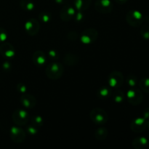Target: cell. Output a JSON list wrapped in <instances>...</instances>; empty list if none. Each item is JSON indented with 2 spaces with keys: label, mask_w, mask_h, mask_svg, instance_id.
<instances>
[{
  "label": "cell",
  "mask_w": 149,
  "mask_h": 149,
  "mask_svg": "<svg viewBox=\"0 0 149 149\" xmlns=\"http://www.w3.org/2000/svg\"><path fill=\"white\" fill-rule=\"evenodd\" d=\"M46 75L49 79H59L63 74V67L59 62H52L45 69Z\"/></svg>",
  "instance_id": "obj_1"
},
{
  "label": "cell",
  "mask_w": 149,
  "mask_h": 149,
  "mask_svg": "<svg viewBox=\"0 0 149 149\" xmlns=\"http://www.w3.org/2000/svg\"><path fill=\"white\" fill-rule=\"evenodd\" d=\"M90 119L96 125H102L106 123L109 119V116L106 111L100 108H95L90 112Z\"/></svg>",
  "instance_id": "obj_2"
},
{
  "label": "cell",
  "mask_w": 149,
  "mask_h": 149,
  "mask_svg": "<svg viewBox=\"0 0 149 149\" xmlns=\"http://www.w3.org/2000/svg\"><path fill=\"white\" fill-rule=\"evenodd\" d=\"M126 20L130 26L132 27H138L141 26L145 20V17L142 13L137 10H130L126 15Z\"/></svg>",
  "instance_id": "obj_3"
},
{
  "label": "cell",
  "mask_w": 149,
  "mask_h": 149,
  "mask_svg": "<svg viewBox=\"0 0 149 149\" xmlns=\"http://www.w3.org/2000/svg\"><path fill=\"white\" fill-rule=\"evenodd\" d=\"M127 100L132 106H138L142 103L143 100L142 92L139 89H132L130 90L127 93Z\"/></svg>",
  "instance_id": "obj_4"
},
{
  "label": "cell",
  "mask_w": 149,
  "mask_h": 149,
  "mask_svg": "<svg viewBox=\"0 0 149 149\" xmlns=\"http://www.w3.org/2000/svg\"><path fill=\"white\" fill-rule=\"evenodd\" d=\"M13 120L18 126L26 125L29 121V113L24 109H17L13 113Z\"/></svg>",
  "instance_id": "obj_5"
},
{
  "label": "cell",
  "mask_w": 149,
  "mask_h": 149,
  "mask_svg": "<svg viewBox=\"0 0 149 149\" xmlns=\"http://www.w3.org/2000/svg\"><path fill=\"white\" fill-rule=\"evenodd\" d=\"M97 31L94 29H87L81 33L80 39L84 45H90L97 39Z\"/></svg>",
  "instance_id": "obj_6"
},
{
  "label": "cell",
  "mask_w": 149,
  "mask_h": 149,
  "mask_svg": "<svg viewBox=\"0 0 149 149\" xmlns=\"http://www.w3.org/2000/svg\"><path fill=\"white\" fill-rule=\"evenodd\" d=\"M10 138L13 142L20 143L26 139V133L23 129L19 127L14 126L10 129Z\"/></svg>",
  "instance_id": "obj_7"
},
{
  "label": "cell",
  "mask_w": 149,
  "mask_h": 149,
  "mask_svg": "<svg viewBox=\"0 0 149 149\" xmlns=\"http://www.w3.org/2000/svg\"><path fill=\"white\" fill-rule=\"evenodd\" d=\"M124 83V77L119 71H113L109 77V84L112 87H122Z\"/></svg>",
  "instance_id": "obj_8"
},
{
  "label": "cell",
  "mask_w": 149,
  "mask_h": 149,
  "mask_svg": "<svg viewBox=\"0 0 149 149\" xmlns=\"http://www.w3.org/2000/svg\"><path fill=\"white\" fill-rule=\"evenodd\" d=\"M96 10L100 13L108 14L113 9V4L110 0H98L95 4Z\"/></svg>",
  "instance_id": "obj_9"
},
{
  "label": "cell",
  "mask_w": 149,
  "mask_h": 149,
  "mask_svg": "<svg viewBox=\"0 0 149 149\" xmlns=\"http://www.w3.org/2000/svg\"><path fill=\"white\" fill-rule=\"evenodd\" d=\"M39 27H40V25H39V21L35 18H31L28 20L25 25L26 33L29 36L36 35L39 31Z\"/></svg>",
  "instance_id": "obj_10"
},
{
  "label": "cell",
  "mask_w": 149,
  "mask_h": 149,
  "mask_svg": "<svg viewBox=\"0 0 149 149\" xmlns=\"http://www.w3.org/2000/svg\"><path fill=\"white\" fill-rule=\"evenodd\" d=\"M130 128L135 132H142L147 128V120L144 118H138L131 122Z\"/></svg>",
  "instance_id": "obj_11"
},
{
  "label": "cell",
  "mask_w": 149,
  "mask_h": 149,
  "mask_svg": "<svg viewBox=\"0 0 149 149\" xmlns=\"http://www.w3.org/2000/svg\"><path fill=\"white\" fill-rule=\"evenodd\" d=\"M15 49L10 43H3L0 45V54L5 58H12L15 55Z\"/></svg>",
  "instance_id": "obj_12"
},
{
  "label": "cell",
  "mask_w": 149,
  "mask_h": 149,
  "mask_svg": "<svg viewBox=\"0 0 149 149\" xmlns=\"http://www.w3.org/2000/svg\"><path fill=\"white\" fill-rule=\"evenodd\" d=\"M60 15L63 21H70L75 15V7L71 5L64 6L60 13Z\"/></svg>",
  "instance_id": "obj_13"
},
{
  "label": "cell",
  "mask_w": 149,
  "mask_h": 149,
  "mask_svg": "<svg viewBox=\"0 0 149 149\" xmlns=\"http://www.w3.org/2000/svg\"><path fill=\"white\" fill-rule=\"evenodd\" d=\"M20 102L23 106L26 109H31L35 107L36 105V100L31 95H25L20 97Z\"/></svg>",
  "instance_id": "obj_14"
},
{
  "label": "cell",
  "mask_w": 149,
  "mask_h": 149,
  "mask_svg": "<svg viewBox=\"0 0 149 149\" xmlns=\"http://www.w3.org/2000/svg\"><path fill=\"white\" fill-rule=\"evenodd\" d=\"M32 59H33V63L39 67L43 66L46 62V55L42 51L37 50L33 53Z\"/></svg>",
  "instance_id": "obj_15"
},
{
  "label": "cell",
  "mask_w": 149,
  "mask_h": 149,
  "mask_svg": "<svg viewBox=\"0 0 149 149\" xmlns=\"http://www.w3.org/2000/svg\"><path fill=\"white\" fill-rule=\"evenodd\" d=\"M91 0H74V7L77 10L83 11L88 9Z\"/></svg>",
  "instance_id": "obj_16"
},
{
  "label": "cell",
  "mask_w": 149,
  "mask_h": 149,
  "mask_svg": "<svg viewBox=\"0 0 149 149\" xmlns=\"http://www.w3.org/2000/svg\"><path fill=\"white\" fill-rule=\"evenodd\" d=\"M147 143H148V140L145 137H138L132 141V146L134 148L137 149L144 148L147 145Z\"/></svg>",
  "instance_id": "obj_17"
},
{
  "label": "cell",
  "mask_w": 149,
  "mask_h": 149,
  "mask_svg": "<svg viewBox=\"0 0 149 149\" xmlns=\"http://www.w3.org/2000/svg\"><path fill=\"white\" fill-rule=\"evenodd\" d=\"M79 58L77 55H74L73 54H68L65 56L64 58L63 61L67 65H70V66H72V65H76V64L78 63Z\"/></svg>",
  "instance_id": "obj_18"
},
{
  "label": "cell",
  "mask_w": 149,
  "mask_h": 149,
  "mask_svg": "<svg viewBox=\"0 0 149 149\" xmlns=\"http://www.w3.org/2000/svg\"><path fill=\"white\" fill-rule=\"evenodd\" d=\"M108 135V130L104 127H100L99 129H97L95 131V136L97 138V140H100V141H103V140L106 139V137Z\"/></svg>",
  "instance_id": "obj_19"
},
{
  "label": "cell",
  "mask_w": 149,
  "mask_h": 149,
  "mask_svg": "<svg viewBox=\"0 0 149 149\" xmlns=\"http://www.w3.org/2000/svg\"><path fill=\"white\" fill-rule=\"evenodd\" d=\"M111 89L109 87H103L97 91V95L100 98H107L111 95Z\"/></svg>",
  "instance_id": "obj_20"
},
{
  "label": "cell",
  "mask_w": 149,
  "mask_h": 149,
  "mask_svg": "<svg viewBox=\"0 0 149 149\" xmlns=\"http://www.w3.org/2000/svg\"><path fill=\"white\" fill-rule=\"evenodd\" d=\"M20 7L24 10H33L34 8V3L31 1L30 0H22L20 1Z\"/></svg>",
  "instance_id": "obj_21"
},
{
  "label": "cell",
  "mask_w": 149,
  "mask_h": 149,
  "mask_svg": "<svg viewBox=\"0 0 149 149\" xmlns=\"http://www.w3.org/2000/svg\"><path fill=\"white\" fill-rule=\"evenodd\" d=\"M139 87L143 91L149 93V78H143L141 79L139 81Z\"/></svg>",
  "instance_id": "obj_22"
},
{
  "label": "cell",
  "mask_w": 149,
  "mask_h": 149,
  "mask_svg": "<svg viewBox=\"0 0 149 149\" xmlns=\"http://www.w3.org/2000/svg\"><path fill=\"white\" fill-rule=\"evenodd\" d=\"M113 100L118 103H122L123 100H125V94L123 93V92L120 91V90H118L116 93H114V95H113Z\"/></svg>",
  "instance_id": "obj_23"
},
{
  "label": "cell",
  "mask_w": 149,
  "mask_h": 149,
  "mask_svg": "<svg viewBox=\"0 0 149 149\" xmlns=\"http://www.w3.org/2000/svg\"><path fill=\"white\" fill-rule=\"evenodd\" d=\"M127 83L130 87H135L137 84H138V79L133 74H130L127 77Z\"/></svg>",
  "instance_id": "obj_24"
},
{
  "label": "cell",
  "mask_w": 149,
  "mask_h": 149,
  "mask_svg": "<svg viewBox=\"0 0 149 149\" xmlns=\"http://www.w3.org/2000/svg\"><path fill=\"white\" fill-rule=\"evenodd\" d=\"M141 35L144 39L149 40V26L144 25L141 29Z\"/></svg>",
  "instance_id": "obj_25"
},
{
  "label": "cell",
  "mask_w": 149,
  "mask_h": 149,
  "mask_svg": "<svg viewBox=\"0 0 149 149\" xmlns=\"http://www.w3.org/2000/svg\"><path fill=\"white\" fill-rule=\"evenodd\" d=\"M39 18L42 21L45 22V23H47L52 18V16H51V14L49 13H46V12H43V13H40L39 15Z\"/></svg>",
  "instance_id": "obj_26"
},
{
  "label": "cell",
  "mask_w": 149,
  "mask_h": 149,
  "mask_svg": "<svg viewBox=\"0 0 149 149\" xmlns=\"http://www.w3.org/2000/svg\"><path fill=\"white\" fill-rule=\"evenodd\" d=\"M43 119L39 116H36L32 118V125L36 126V127H39L42 126L43 125Z\"/></svg>",
  "instance_id": "obj_27"
},
{
  "label": "cell",
  "mask_w": 149,
  "mask_h": 149,
  "mask_svg": "<svg viewBox=\"0 0 149 149\" xmlns=\"http://www.w3.org/2000/svg\"><path fill=\"white\" fill-rule=\"evenodd\" d=\"M7 38V32L3 28L0 27V43L4 42Z\"/></svg>",
  "instance_id": "obj_28"
},
{
  "label": "cell",
  "mask_w": 149,
  "mask_h": 149,
  "mask_svg": "<svg viewBox=\"0 0 149 149\" xmlns=\"http://www.w3.org/2000/svg\"><path fill=\"white\" fill-rule=\"evenodd\" d=\"M48 55H49V58H52V59H58L59 58V55H58V52H57L56 50H54V49H52V50H49V52H48Z\"/></svg>",
  "instance_id": "obj_29"
},
{
  "label": "cell",
  "mask_w": 149,
  "mask_h": 149,
  "mask_svg": "<svg viewBox=\"0 0 149 149\" xmlns=\"http://www.w3.org/2000/svg\"><path fill=\"white\" fill-rule=\"evenodd\" d=\"M27 131L31 135H34L37 132V129H36V127L34 126V125H29L27 127Z\"/></svg>",
  "instance_id": "obj_30"
},
{
  "label": "cell",
  "mask_w": 149,
  "mask_h": 149,
  "mask_svg": "<svg viewBox=\"0 0 149 149\" xmlns=\"http://www.w3.org/2000/svg\"><path fill=\"white\" fill-rule=\"evenodd\" d=\"M17 89L20 93H26V90H27V87L24 84H22V83H19L17 86Z\"/></svg>",
  "instance_id": "obj_31"
},
{
  "label": "cell",
  "mask_w": 149,
  "mask_h": 149,
  "mask_svg": "<svg viewBox=\"0 0 149 149\" xmlns=\"http://www.w3.org/2000/svg\"><path fill=\"white\" fill-rule=\"evenodd\" d=\"M2 66L4 70H10V68H11V64H10L8 61H6V62H4V63H3Z\"/></svg>",
  "instance_id": "obj_32"
},
{
  "label": "cell",
  "mask_w": 149,
  "mask_h": 149,
  "mask_svg": "<svg viewBox=\"0 0 149 149\" xmlns=\"http://www.w3.org/2000/svg\"><path fill=\"white\" fill-rule=\"evenodd\" d=\"M143 118L146 120V119H149V108L146 109L143 111Z\"/></svg>",
  "instance_id": "obj_33"
},
{
  "label": "cell",
  "mask_w": 149,
  "mask_h": 149,
  "mask_svg": "<svg viewBox=\"0 0 149 149\" xmlns=\"http://www.w3.org/2000/svg\"><path fill=\"white\" fill-rule=\"evenodd\" d=\"M116 1L119 4H124L125 2H126L127 0H116Z\"/></svg>",
  "instance_id": "obj_34"
}]
</instances>
